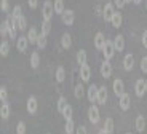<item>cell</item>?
I'll use <instances>...</instances> for the list:
<instances>
[{
	"label": "cell",
	"instance_id": "cell-1",
	"mask_svg": "<svg viewBox=\"0 0 147 134\" xmlns=\"http://www.w3.org/2000/svg\"><path fill=\"white\" fill-rule=\"evenodd\" d=\"M53 15H55V5L51 0H47L42 7V16H43V19H51Z\"/></svg>",
	"mask_w": 147,
	"mask_h": 134
},
{
	"label": "cell",
	"instance_id": "cell-2",
	"mask_svg": "<svg viewBox=\"0 0 147 134\" xmlns=\"http://www.w3.org/2000/svg\"><path fill=\"white\" fill-rule=\"evenodd\" d=\"M102 55H104V59L106 61H110V59L114 58L115 55V46H114V42H110V40H107L106 45H104L102 48Z\"/></svg>",
	"mask_w": 147,
	"mask_h": 134
},
{
	"label": "cell",
	"instance_id": "cell-3",
	"mask_svg": "<svg viewBox=\"0 0 147 134\" xmlns=\"http://www.w3.org/2000/svg\"><path fill=\"white\" fill-rule=\"evenodd\" d=\"M114 15H115L114 5H112V3H106V7H104V10H102V18H104V21H106V22H110V21H112V18H114Z\"/></svg>",
	"mask_w": 147,
	"mask_h": 134
},
{
	"label": "cell",
	"instance_id": "cell-4",
	"mask_svg": "<svg viewBox=\"0 0 147 134\" xmlns=\"http://www.w3.org/2000/svg\"><path fill=\"white\" fill-rule=\"evenodd\" d=\"M29 38H27L26 35H21L16 38V48H18L19 53H24V51L27 50V46H29Z\"/></svg>",
	"mask_w": 147,
	"mask_h": 134
},
{
	"label": "cell",
	"instance_id": "cell-5",
	"mask_svg": "<svg viewBox=\"0 0 147 134\" xmlns=\"http://www.w3.org/2000/svg\"><path fill=\"white\" fill-rule=\"evenodd\" d=\"M88 120L93 125H96L98 121H99V109H98L96 105H91V107L88 109Z\"/></svg>",
	"mask_w": 147,
	"mask_h": 134
},
{
	"label": "cell",
	"instance_id": "cell-6",
	"mask_svg": "<svg viewBox=\"0 0 147 134\" xmlns=\"http://www.w3.org/2000/svg\"><path fill=\"white\" fill-rule=\"evenodd\" d=\"M134 91H136L138 98H142L144 93H146V80H142V78L138 80L136 83H134Z\"/></svg>",
	"mask_w": 147,
	"mask_h": 134
},
{
	"label": "cell",
	"instance_id": "cell-7",
	"mask_svg": "<svg viewBox=\"0 0 147 134\" xmlns=\"http://www.w3.org/2000/svg\"><path fill=\"white\" fill-rule=\"evenodd\" d=\"M118 99H120V101H118V104H120V109H121V110H128L129 105H131V98H129V94L123 93V94H121Z\"/></svg>",
	"mask_w": 147,
	"mask_h": 134
},
{
	"label": "cell",
	"instance_id": "cell-8",
	"mask_svg": "<svg viewBox=\"0 0 147 134\" xmlns=\"http://www.w3.org/2000/svg\"><path fill=\"white\" fill-rule=\"evenodd\" d=\"M80 78H82V81H90V78H91V69H90L88 64L80 65Z\"/></svg>",
	"mask_w": 147,
	"mask_h": 134
},
{
	"label": "cell",
	"instance_id": "cell-9",
	"mask_svg": "<svg viewBox=\"0 0 147 134\" xmlns=\"http://www.w3.org/2000/svg\"><path fill=\"white\" fill-rule=\"evenodd\" d=\"M61 18H63L64 24L70 26V24H74V21H75V13H74L72 10H66L63 15H61Z\"/></svg>",
	"mask_w": 147,
	"mask_h": 134
},
{
	"label": "cell",
	"instance_id": "cell-10",
	"mask_svg": "<svg viewBox=\"0 0 147 134\" xmlns=\"http://www.w3.org/2000/svg\"><path fill=\"white\" fill-rule=\"evenodd\" d=\"M106 35H104L102 32H98L94 35V46H96V50H102L104 48V45H106Z\"/></svg>",
	"mask_w": 147,
	"mask_h": 134
},
{
	"label": "cell",
	"instance_id": "cell-11",
	"mask_svg": "<svg viewBox=\"0 0 147 134\" xmlns=\"http://www.w3.org/2000/svg\"><path fill=\"white\" fill-rule=\"evenodd\" d=\"M101 75H102L104 78H109V77L112 75V64H110L109 61H106V59H104V62L101 64Z\"/></svg>",
	"mask_w": 147,
	"mask_h": 134
},
{
	"label": "cell",
	"instance_id": "cell-12",
	"mask_svg": "<svg viewBox=\"0 0 147 134\" xmlns=\"http://www.w3.org/2000/svg\"><path fill=\"white\" fill-rule=\"evenodd\" d=\"M37 109H38L37 98L35 96H30V98L27 99V112H29L30 115H34V113H37Z\"/></svg>",
	"mask_w": 147,
	"mask_h": 134
},
{
	"label": "cell",
	"instance_id": "cell-13",
	"mask_svg": "<svg viewBox=\"0 0 147 134\" xmlns=\"http://www.w3.org/2000/svg\"><path fill=\"white\" fill-rule=\"evenodd\" d=\"M114 42V46H115V51H123L125 50V37L123 35H115V38L112 40Z\"/></svg>",
	"mask_w": 147,
	"mask_h": 134
},
{
	"label": "cell",
	"instance_id": "cell-14",
	"mask_svg": "<svg viewBox=\"0 0 147 134\" xmlns=\"http://www.w3.org/2000/svg\"><path fill=\"white\" fill-rule=\"evenodd\" d=\"M112 86H114V93L118 96V98L125 93V85H123V81H121L120 78L114 80V85H112Z\"/></svg>",
	"mask_w": 147,
	"mask_h": 134
},
{
	"label": "cell",
	"instance_id": "cell-15",
	"mask_svg": "<svg viewBox=\"0 0 147 134\" xmlns=\"http://www.w3.org/2000/svg\"><path fill=\"white\" fill-rule=\"evenodd\" d=\"M133 67H134V58H133V55H126L123 58V69L129 72V70H133Z\"/></svg>",
	"mask_w": 147,
	"mask_h": 134
},
{
	"label": "cell",
	"instance_id": "cell-16",
	"mask_svg": "<svg viewBox=\"0 0 147 134\" xmlns=\"http://www.w3.org/2000/svg\"><path fill=\"white\" fill-rule=\"evenodd\" d=\"M134 126H136V131H138V133H142V131L146 129V118H144V115H138V116H136Z\"/></svg>",
	"mask_w": 147,
	"mask_h": 134
},
{
	"label": "cell",
	"instance_id": "cell-17",
	"mask_svg": "<svg viewBox=\"0 0 147 134\" xmlns=\"http://www.w3.org/2000/svg\"><path fill=\"white\" fill-rule=\"evenodd\" d=\"M10 24H11L10 19H5V21L0 24V35L3 37V38L7 35H10Z\"/></svg>",
	"mask_w": 147,
	"mask_h": 134
},
{
	"label": "cell",
	"instance_id": "cell-18",
	"mask_svg": "<svg viewBox=\"0 0 147 134\" xmlns=\"http://www.w3.org/2000/svg\"><path fill=\"white\" fill-rule=\"evenodd\" d=\"M98 91H99V88L96 86L94 83H93L91 86L88 88V99H90V102L98 101Z\"/></svg>",
	"mask_w": 147,
	"mask_h": 134
},
{
	"label": "cell",
	"instance_id": "cell-19",
	"mask_svg": "<svg viewBox=\"0 0 147 134\" xmlns=\"http://www.w3.org/2000/svg\"><path fill=\"white\" fill-rule=\"evenodd\" d=\"M61 45H63L64 50H69L70 46H72V37H70V34H63V37H61Z\"/></svg>",
	"mask_w": 147,
	"mask_h": 134
},
{
	"label": "cell",
	"instance_id": "cell-20",
	"mask_svg": "<svg viewBox=\"0 0 147 134\" xmlns=\"http://www.w3.org/2000/svg\"><path fill=\"white\" fill-rule=\"evenodd\" d=\"M106 101H107V88L104 85V86H99V91H98V102L106 104Z\"/></svg>",
	"mask_w": 147,
	"mask_h": 134
},
{
	"label": "cell",
	"instance_id": "cell-21",
	"mask_svg": "<svg viewBox=\"0 0 147 134\" xmlns=\"http://www.w3.org/2000/svg\"><path fill=\"white\" fill-rule=\"evenodd\" d=\"M38 35H40V34L37 32L35 27H30V29H29V35H27V38H29V43H30V45H37Z\"/></svg>",
	"mask_w": 147,
	"mask_h": 134
},
{
	"label": "cell",
	"instance_id": "cell-22",
	"mask_svg": "<svg viewBox=\"0 0 147 134\" xmlns=\"http://www.w3.org/2000/svg\"><path fill=\"white\" fill-rule=\"evenodd\" d=\"M55 13L56 15H63L66 11V7H64V0H55Z\"/></svg>",
	"mask_w": 147,
	"mask_h": 134
},
{
	"label": "cell",
	"instance_id": "cell-23",
	"mask_svg": "<svg viewBox=\"0 0 147 134\" xmlns=\"http://www.w3.org/2000/svg\"><path fill=\"white\" fill-rule=\"evenodd\" d=\"M86 59H88L86 51H85V50H78L77 51V62H78V65H85V64H86Z\"/></svg>",
	"mask_w": 147,
	"mask_h": 134
},
{
	"label": "cell",
	"instance_id": "cell-24",
	"mask_svg": "<svg viewBox=\"0 0 147 134\" xmlns=\"http://www.w3.org/2000/svg\"><path fill=\"white\" fill-rule=\"evenodd\" d=\"M0 116H2L3 120L10 118V105H8L7 102H3V104H2V107H0Z\"/></svg>",
	"mask_w": 147,
	"mask_h": 134
},
{
	"label": "cell",
	"instance_id": "cell-25",
	"mask_svg": "<svg viewBox=\"0 0 147 134\" xmlns=\"http://www.w3.org/2000/svg\"><path fill=\"white\" fill-rule=\"evenodd\" d=\"M114 128H115L114 120H112V118H106V123H104V131H106L107 134H112V133H114Z\"/></svg>",
	"mask_w": 147,
	"mask_h": 134
},
{
	"label": "cell",
	"instance_id": "cell-26",
	"mask_svg": "<svg viewBox=\"0 0 147 134\" xmlns=\"http://www.w3.org/2000/svg\"><path fill=\"white\" fill-rule=\"evenodd\" d=\"M69 105V102H67V99L64 98V96H61V98L58 99V112L63 113L64 110H66V107Z\"/></svg>",
	"mask_w": 147,
	"mask_h": 134
},
{
	"label": "cell",
	"instance_id": "cell-27",
	"mask_svg": "<svg viewBox=\"0 0 147 134\" xmlns=\"http://www.w3.org/2000/svg\"><path fill=\"white\" fill-rule=\"evenodd\" d=\"M38 64H40V56H38L37 51H32V55H30V65H32L34 69H37Z\"/></svg>",
	"mask_w": 147,
	"mask_h": 134
},
{
	"label": "cell",
	"instance_id": "cell-28",
	"mask_svg": "<svg viewBox=\"0 0 147 134\" xmlns=\"http://www.w3.org/2000/svg\"><path fill=\"white\" fill-rule=\"evenodd\" d=\"M42 32L45 35H48V34L51 32V19H43V22H42Z\"/></svg>",
	"mask_w": 147,
	"mask_h": 134
},
{
	"label": "cell",
	"instance_id": "cell-29",
	"mask_svg": "<svg viewBox=\"0 0 147 134\" xmlns=\"http://www.w3.org/2000/svg\"><path fill=\"white\" fill-rule=\"evenodd\" d=\"M45 46H47V35H45L43 32H40L38 40H37V48H38V50H43Z\"/></svg>",
	"mask_w": 147,
	"mask_h": 134
},
{
	"label": "cell",
	"instance_id": "cell-30",
	"mask_svg": "<svg viewBox=\"0 0 147 134\" xmlns=\"http://www.w3.org/2000/svg\"><path fill=\"white\" fill-rule=\"evenodd\" d=\"M110 22H112V26H114V27H117V29H118V27L121 26V22H123V18H121L120 13H117V11H115V15H114V18H112V21H110Z\"/></svg>",
	"mask_w": 147,
	"mask_h": 134
},
{
	"label": "cell",
	"instance_id": "cell-31",
	"mask_svg": "<svg viewBox=\"0 0 147 134\" xmlns=\"http://www.w3.org/2000/svg\"><path fill=\"white\" fill-rule=\"evenodd\" d=\"M64 78H66V70H64V67H58V70H56V81L58 83H63Z\"/></svg>",
	"mask_w": 147,
	"mask_h": 134
},
{
	"label": "cell",
	"instance_id": "cell-32",
	"mask_svg": "<svg viewBox=\"0 0 147 134\" xmlns=\"http://www.w3.org/2000/svg\"><path fill=\"white\" fill-rule=\"evenodd\" d=\"M64 131H66V134H74V133H75V123H74L72 120H67V121H66Z\"/></svg>",
	"mask_w": 147,
	"mask_h": 134
},
{
	"label": "cell",
	"instance_id": "cell-33",
	"mask_svg": "<svg viewBox=\"0 0 147 134\" xmlns=\"http://www.w3.org/2000/svg\"><path fill=\"white\" fill-rule=\"evenodd\" d=\"M8 53H10V45H8V42H2V45H0V56L7 58Z\"/></svg>",
	"mask_w": 147,
	"mask_h": 134
},
{
	"label": "cell",
	"instance_id": "cell-34",
	"mask_svg": "<svg viewBox=\"0 0 147 134\" xmlns=\"http://www.w3.org/2000/svg\"><path fill=\"white\" fill-rule=\"evenodd\" d=\"M27 29V21L24 16H19L18 18V30H21V32H24V30Z\"/></svg>",
	"mask_w": 147,
	"mask_h": 134
},
{
	"label": "cell",
	"instance_id": "cell-35",
	"mask_svg": "<svg viewBox=\"0 0 147 134\" xmlns=\"http://www.w3.org/2000/svg\"><path fill=\"white\" fill-rule=\"evenodd\" d=\"M21 11H22L21 5H16V7L13 8V11H11V19H16V18H19V16H22Z\"/></svg>",
	"mask_w": 147,
	"mask_h": 134
},
{
	"label": "cell",
	"instance_id": "cell-36",
	"mask_svg": "<svg viewBox=\"0 0 147 134\" xmlns=\"http://www.w3.org/2000/svg\"><path fill=\"white\" fill-rule=\"evenodd\" d=\"M74 96H75L77 99H82V98H83V86H82V85H77V86H75Z\"/></svg>",
	"mask_w": 147,
	"mask_h": 134
},
{
	"label": "cell",
	"instance_id": "cell-37",
	"mask_svg": "<svg viewBox=\"0 0 147 134\" xmlns=\"http://www.w3.org/2000/svg\"><path fill=\"white\" fill-rule=\"evenodd\" d=\"M7 98H8V91L5 86H0V101H2V104L3 102H7Z\"/></svg>",
	"mask_w": 147,
	"mask_h": 134
},
{
	"label": "cell",
	"instance_id": "cell-38",
	"mask_svg": "<svg viewBox=\"0 0 147 134\" xmlns=\"http://www.w3.org/2000/svg\"><path fill=\"white\" fill-rule=\"evenodd\" d=\"M72 113H74L72 107H70V105H67L66 110L63 112V115H64V118H66V121H67V120H72Z\"/></svg>",
	"mask_w": 147,
	"mask_h": 134
},
{
	"label": "cell",
	"instance_id": "cell-39",
	"mask_svg": "<svg viewBox=\"0 0 147 134\" xmlns=\"http://www.w3.org/2000/svg\"><path fill=\"white\" fill-rule=\"evenodd\" d=\"M16 134H26V123L24 121H19L18 126H16Z\"/></svg>",
	"mask_w": 147,
	"mask_h": 134
},
{
	"label": "cell",
	"instance_id": "cell-40",
	"mask_svg": "<svg viewBox=\"0 0 147 134\" xmlns=\"http://www.w3.org/2000/svg\"><path fill=\"white\" fill-rule=\"evenodd\" d=\"M0 8H2V11L7 13V11L10 10V2H8V0H0Z\"/></svg>",
	"mask_w": 147,
	"mask_h": 134
},
{
	"label": "cell",
	"instance_id": "cell-41",
	"mask_svg": "<svg viewBox=\"0 0 147 134\" xmlns=\"http://www.w3.org/2000/svg\"><path fill=\"white\" fill-rule=\"evenodd\" d=\"M141 70H142L144 73H147V56H144V58L141 59Z\"/></svg>",
	"mask_w": 147,
	"mask_h": 134
},
{
	"label": "cell",
	"instance_id": "cell-42",
	"mask_svg": "<svg viewBox=\"0 0 147 134\" xmlns=\"http://www.w3.org/2000/svg\"><path fill=\"white\" fill-rule=\"evenodd\" d=\"M114 3H115V7L120 10V8H123L126 3H128V2H126V0H114Z\"/></svg>",
	"mask_w": 147,
	"mask_h": 134
},
{
	"label": "cell",
	"instance_id": "cell-43",
	"mask_svg": "<svg viewBox=\"0 0 147 134\" xmlns=\"http://www.w3.org/2000/svg\"><path fill=\"white\" fill-rule=\"evenodd\" d=\"M27 5H29V8L35 10V8H37V5H38V0H27Z\"/></svg>",
	"mask_w": 147,
	"mask_h": 134
},
{
	"label": "cell",
	"instance_id": "cell-44",
	"mask_svg": "<svg viewBox=\"0 0 147 134\" xmlns=\"http://www.w3.org/2000/svg\"><path fill=\"white\" fill-rule=\"evenodd\" d=\"M10 37H11L13 40L16 38V27H15L13 24H10Z\"/></svg>",
	"mask_w": 147,
	"mask_h": 134
},
{
	"label": "cell",
	"instance_id": "cell-45",
	"mask_svg": "<svg viewBox=\"0 0 147 134\" xmlns=\"http://www.w3.org/2000/svg\"><path fill=\"white\" fill-rule=\"evenodd\" d=\"M75 134H88V133H86V128L85 126H78L77 131H75Z\"/></svg>",
	"mask_w": 147,
	"mask_h": 134
},
{
	"label": "cell",
	"instance_id": "cell-46",
	"mask_svg": "<svg viewBox=\"0 0 147 134\" xmlns=\"http://www.w3.org/2000/svg\"><path fill=\"white\" fill-rule=\"evenodd\" d=\"M142 45H144V48H147V30H144V34H142Z\"/></svg>",
	"mask_w": 147,
	"mask_h": 134
},
{
	"label": "cell",
	"instance_id": "cell-47",
	"mask_svg": "<svg viewBox=\"0 0 147 134\" xmlns=\"http://www.w3.org/2000/svg\"><path fill=\"white\" fill-rule=\"evenodd\" d=\"M133 2H134V3H141V2H142V0H133Z\"/></svg>",
	"mask_w": 147,
	"mask_h": 134
},
{
	"label": "cell",
	"instance_id": "cell-48",
	"mask_svg": "<svg viewBox=\"0 0 147 134\" xmlns=\"http://www.w3.org/2000/svg\"><path fill=\"white\" fill-rule=\"evenodd\" d=\"M99 134H107V133H106V131L102 129V131H99Z\"/></svg>",
	"mask_w": 147,
	"mask_h": 134
},
{
	"label": "cell",
	"instance_id": "cell-49",
	"mask_svg": "<svg viewBox=\"0 0 147 134\" xmlns=\"http://www.w3.org/2000/svg\"><path fill=\"white\" fill-rule=\"evenodd\" d=\"M146 93H147V80H146Z\"/></svg>",
	"mask_w": 147,
	"mask_h": 134
},
{
	"label": "cell",
	"instance_id": "cell-50",
	"mask_svg": "<svg viewBox=\"0 0 147 134\" xmlns=\"http://www.w3.org/2000/svg\"><path fill=\"white\" fill-rule=\"evenodd\" d=\"M126 2H133V0H126Z\"/></svg>",
	"mask_w": 147,
	"mask_h": 134
},
{
	"label": "cell",
	"instance_id": "cell-51",
	"mask_svg": "<svg viewBox=\"0 0 147 134\" xmlns=\"http://www.w3.org/2000/svg\"><path fill=\"white\" fill-rule=\"evenodd\" d=\"M146 8H147V2H146Z\"/></svg>",
	"mask_w": 147,
	"mask_h": 134
},
{
	"label": "cell",
	"instance_id": "cell-52",
	"mask_svg": "<svg viewBox=\"0 0 147 134\" xmlns=\"http://www.w3.org/2000/svg\"><path fill=\"white\" fill-rule=\"evenodd\" d=\"M126 134H131V133H126Z\"/></svg>",
	"mask_w": 147,
	"mask_h": 134
},
{
	"label": "cell",
	"instance_id": "cell-53",
	"mask_svg": "<svg viewBox=\"0 0 147 134\" xmlns=\"http://www.w3.org/2000/svg\"><path fill=\"white\" fill-rule=\"evenodd\" d=\"M48 134H50V133H48Z\"/></svg>",
	"mask_w": 147,
	"mask_h": 134
}]
</instances>
